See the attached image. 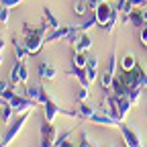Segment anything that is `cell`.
Wrapping results in <instances>:
<instances>
[{
  "label": "cell",
  "mask_w": 147,
  "mask_h": 147,
  "mask_svg": "<svg viewBox=\"0 0 147 147\" xmlns=\"http://www.w3.org/2000/svg\"><path fill=\"white\" fill-rule=\"evenodd\" d=\"M8 104L14 108V113H16V115L27 113V110H33V108L37 106V102H35V100H31V98H27L25 94H23V96H18V94H16V96H14Z\"/></svg>",
  "instance_id": "3"
},
{
  "label": "cell",
  "mask_w": 147,
  "mask_h": 147,
  "mask_svg": "<svg viewBox=\"0 0 147 147\" xmlns=\"http://www.w3.org/2000/svg\"><path fill=\"white\" fill-rule=\"evenodd\" d=\"M69 76H76L78 78V82H80V86H84V88H90V80H88V76H86V69L84 67H76V65H71V69H69Z\"/></svg>",
  "instance_id": "13"
},
{
  "label": "cell",
  "mask_w": 147,
  "mask_h": 147,
  "mask_svg": "<svg viewBox=\"0 0 147 147\" xmlns=\"http://www.w3.org/2000/svg\"><path fill=\"white\" fill-rule=\"evenodd\" d=\"M78 147H96V145H92L90 141H88V135L86 133H82V141H80V145Z\"/></svg>",
  "instance_id": "36"
},
{
  "label": "cell",
  "mask_w": 147,
  "mask_h": 147,
  "mask_svg": "<svg viewBox=\"0 0 147 147\" xmlns=\"http://www.w3.org/2000/svg\"><path fill=\"white\" fill-rule=\"evenodd\" d=\"M86 63H88V55L76 51V55H74V65L76 67H86Z\"/></svg>",
  "instance_id": "28"
},
{
  "label": "cell",
  "mask_w": 147,
  "mask_h": 147,
  "mask_svg": "<svg viewBox=\"0 0 147 147\" xmlns=\"http://www.w3.org/2000/svg\"><path fill=\"white\" fill-rule=\"evenodd\" d=\"M86 76L90 82H94L98 78V57H88V63H86Z\"/></svg>",
  "instance_id": "10"
},
{
  "label": "cell",
  "mask_w": 147,
  "mask_h": 147,
  "mask_svg": "<svg viewBox=\"0 0 147 147\" xmlns=\"http://www.w3.org/2000/svg\"><path fill=\"white\" fill-rule=\"evenodd\" d=\"M145 47H147V45H145Z\"/></svg>",
  "instance_id": "45"
},
{
  "label": "cell",
  "mask_w": 147,
  "mask_h": 147,
  "mask_svg": "<svg viewBox=\"0 0 147 147\" xmlns=\"http://www.w3.org/2000/svg\"><path fill=\"white\" fill-rule=\"evenodd\" d=\"M141 90H143L141 84H137V86H133L131 90H129V100H131V104H137V102H139V98H141Z\"/></svg>",
  "instance_id": "26"
},
{
  "label": "cell",
  "mask_w": 147,
  "mask_h": 147,
  "mask_svg": "<svg viewBox=\"0 0 147 147\" xmlns=\"http://www.w3.org/2000/svg\"><path fill=\"white\" fill-rule=\"evenodd\" d=\"M88 98H90V88L80 86V90H78V100H80V102H86Z\"/></svg>",
  "instance_id": "32"
},
{
  "label": "cell",
  "mask_w": 147,
  "mask_h": 147,
  "mask_svg": "<svg viewBox=\"0 0 147 147\" xmlns=\"http://www.w3.org/2000/svg\"><path fill=\"white\" fill-rule=\"evenodd\" d=\"M8 18H10V8L2 6V8H0V25H6Z\"/></svg>",
  "instance_id": "33"
},
{
  "label": "cell",
  "mask_w": 147,
  "mask_h": 147,
  "mask_svg": "<svg viewBox=\"0 0 147 147\" xmlns=\"http://www.w3.org/2000/svg\"><path fill=\"white\" fill-rule=\"evenodd\" d=\"M92 123H96V125H104V127H117L119 129V125H121V121L119 119H115V117H110V115H106V113H94L92 115V119H90Z\"/></svg>",
  "instance_id": "6"
},
{
  "label": "cell",
  "mask_w": 147,
  "mask_h": 147,
  "mask_svg": "<svg viewBox=\"0 0 147 147\" xmlns=\"http://www.w3.org/2000/svg\"><path fill=\"white\" fill-rule=\"evenodd\" d=\"M43 108H45V121H49V123H53V121H55V117L61 115V108L55 104L53 100H49L47 104H43Z\"/></svg>",
  "instance_id": "12"
},
{
  "label": "cell",
  "mask_w": 147,
  "mask_h": 147,
  "mask_svg": "<svg viewBox=\"0 0 147 147\" xmlns=\"http://www.w3.org/2000/svg\"><path fill=\"white\" fill-rule=\"evenodd\" d=\"M100 2H108V0H100Z\"/></svg>",
  "instance_id": "44"
},
{
  "label": "cell",
  "mask_w": 147,
  "mask_h": 147,
  "mask_svg": "<svg viewBox=\"0 0 147 147\" xmlns=\"http://www.w3.org/2000/svg\"><path fill=\"white\" fill-rule=\"evenodd\" d=\"M4 47H6V41L0 37V65H2V51H4Z\"/></svg>",
  "instance_id": "39"
},
{
  "label": "cell",
  "mask_w": 147,
  "mask_h": 147,
  "mask_svg": "<svg viewBox=\"0 0 147 147\" xmlns=\"http://www.w3.org/2000/svg\"><path fill=\"white\" fill-rule=\"evenodd\" d=\"M71 27H59V29H53L47 37H45V45L47 43H55V41H59V39H65L67 33H69Z\"/></svg>",
  "instance_id": "9"
},
{
  "label": "cell",
  "mask_w": 147,
  "mask_h": 147,
  "mask_svg": "<svg viewBox=\"0 0 147 147\" xmlns=\"http://www.w3.org/2000/svg\"><path fill=\"white\" fill-rule=\"evenodd\" d=\"M106 74H110V76H117V51H113V53H110V59H108Z\"/></svg>",
  "instance_id": "29"
},
{
  "label": "cell",
  "mask_w": 147,
  "mask_h": 147,
  "mask_svg": "<svg viewBox=\"0 0 147 147\" xmlns=\"http://www.w3.org/2000/svg\"><path fill=\"white\" fill-rule=\"evenodd\" d=\"M113 98V102H115V106H117V113H119V119L121 121H125V117L129 115V110H131V100H129V96H110Z\"/></svg>",
  "instance_id": "4"
},
{
  "label": "cell",
  "mask_w": 147,
  "mask_h": 147,
  "mask_svg": "<svg viewBox=\"0 0 147 147\" xmlns=\"http://www.w3.org/2000/svg\"><path fill=\"white\" fill-rule=\"evenodd\" d=\"M88 2L86 0H76V2H74V12H76L78 16H86L88 14Z\"/></svg>",
  "instance_id": "21"
},
{
  "label": "cell",
  "mask_w": 147,
  "mask_h": 147,
  "mask_svg": "<svg viewBox=\"0 0 147 147\" xmlns=\"http://www.w3.org/2000/svg\"><path fill=\"white\" fill-rule=\"evenodd\" d=\"M4 104H6V100H4V98H0V106H4Z\"/></svg>",
  "instance_id": "43"
},
{
  "label": "cell",
  "mask_w": 147,
  "mask_h": 147,
  "mask_svg": "<svg viewBox=\"0 0 147 147\" xmlns=\"http://www.w3.org/2000/svg\"><path fill=\"white\" fill-rule=\"evenodd\" d=\"M119 129H121V133H123V141H125L127 147H143V143H141V135H139L137 131H133L131 127H127L123 121H121Z\"/></svg>",
  "instance_id": "2"
},
{
  "label": "cell",
  "mask_w": 147,
  "mask_h": 147,
  "mask_svg": "<svg viewBox=\"0 0 147 147\" xmlns=\"http://www.w3.org/2000/svg\"><path fill=\"white\" fill-rule=\"evenodd\" d=\"M90 47H92V39H90V35H88V33H82V35H80V39L76 41V45H74V49L80 51V53H86Z\"/></svg>",
  "instance_id": "14"
},
{
  "label": "cell",
  "mask_w": 147,
  "mask_h": 147,
  "mask_svg": "<svg viewBox=\"0 0 147 147\" xmlns=\"http://www.w3.org/2000/svg\"><path fill=\"white\" fill-rule=\"evenodd\" d=\"M96 25H98V21H96L94 10H92V14L88 16V21H86V23H82V25H78V27H80V31H82V33H88L92 27H96Z\"/></svg>",
  "instance_id": "22"
},
{
  "label": "cell",
  "mask_w": 147,
  "mask_h": 147,
  "mask_svg": "<svg viewBox=\"0 0 147 147\" xmlns=\"http://www.w3.org/2000/svg\"><path fill=\"white\" fill-rule=\"evenodd\" d=\"M12 45H14V55H16V59H18V61H27L31 53H29V49L25 47V43H21V41L14 37V39H12Z\"/></svg>",
  "instance_id": "11"
},
{
  "label": "cell",
  "mask_w": 147,
  "mask_h": 147,
  "mask_svg": "<svg viewBox=\"0 0 147 147\" xmlns=\"http://www.w3.org/2000/svg\"><path fill=\"white\" fill-rule=\"evenodd\" d=\"M12 113H14V108H12L8 102H6V104L2 106V113H0V119H2L4 123H8V121L12 119Z\"/></svg>",
  "instance_id": "30"
},
{
  "label": "cell",
  "mask_w": 147,
  "mask_h": 147,
  "mask_svg": "<svg viewBox=\"0 0 147 147\" xmlns=\"http://www.w3.org/2000/svg\"><path fill=\"white\" fill-rule=\"evenodd\" d=\"M94 113H96V110L92 108L88 102H80V106H78V119H82V121H90Z\"/></svg>",
  "instance_id": "17"
},
{
  "label": "cell",
  "mask_w": 147,
  "mask_h": 147,
  "mask_svg": "<svg viewBox=\"0 0 147 147\" xmlns=\"http://www.w3.org/2000/svg\"><path fill=\"white\" fill-rule=\"evenodd\" d=\"M139 39H141V43H143V45H147V23L141 27V35H139Z\"/></svg>",
  "instance_id": "35"
},
{
  "label": "cell",
  "mask_w": 147,
  "mask_h": 147,
  "mask_svg": "<svg viewBox=\"0 0 147 147\" xmlns=\"http://www.w3.org/2000/svg\"><path fill=\"white\" fill-rule=\"evenodd\" d=\"M86 2H88V8L90 10H96V6L100 4V0H86Z\"/></svg>",
  "instance_id": "38"
},
{
  "label": "cell",
  "mask_w": 147,
  "mask_h": 147,
  "mask_svg": "<svg viewBox=\"0 0 147 147\" xmlns=\"http://www.w3.org/2000/svg\"><path fill=\"white\" fill-rule=\"evenodd\" d=\"M129 21H131L135 27H143V25H145V21H143V14H141V10H139V8H135L131 14H129Z\"/></svg>",
  "instance_id": "27"
},
{
  "label": "cell",
  "mask_w": 147,
  "mask_h": 147,
  "mask_svg": "<svg viewBox=\"0 0 147 147\" xmlns=\"http://www.w3.org/2000/svg\"><path fill=\"white\" fill-rule=\"evenodd\" d=\"M133 71H135V78H137V82H139V84H141L143 88H147V74H145V69H143V67H141V65L137 63Z\"/></svg>",
  "instance_id": "25"
},
{
  "label": "cell",
  "mask_w": 147,
  "mask_h": 147,
  "mask_svg": "<svg viewBox=\"0 0 147 147\" xmlns=\"http://www.w3.org/2000/svg\"><path fill=\"white\" fill-rule=\"evenodd\" d=\"M127 6H129V0H117V8H119V12H123Z\"/></svg>",
  "instance_id": "37"
},
{
  "label": "cell",
  "mask_w": 147,
  "mask_h": 147,
  "mask_svg": "<svg viewBox=\"0 0 147 147\" xmlns=\"http://www.w3.org/2000/svg\"><path fill=\"white\" fill-rule=\"evenodd\" d=\"M21 63H23V61H18V59H16V63H14L12 69H10V86L21 84Z\"/></svg>",
  "instance_id": "20"
},
{
  "label": "cell",
  "mask_w": 147,
  "mask_h": 147,
  "mask_svg": "<svg viewBox=\"0 0 147 147\" xmlns=\"http://www.w3.org/2000/svg\"><path fill=\"white\" fill-rule=\"evenodd\" d=\"M110 92H113L115 96H129V88L121 82V78L117 76L115 80H113V86H110Z\"/></svg>",
  "instance_id": "15"
},
{
  "label": "cell",
  "mask_w": 147,
  "mask_h": 147,
  "mask_svg": "<svg viewBox=\"0 0 147 147\" xmlns=\"http://www.w3.org/2000/svg\"><path fill=\"white\" fill-rule=\"evenodd\" d=\"M80 35H82L80 27H71V29H69V33H67V37H65V43H69V45H76V41L80 39Z\"/></svg>",
  "instance_id": "23"
},
{
  "label": "cell",
  "mask_w": 147,
  "mask_h": 147,
  "mask_svg": "<svg viewBox=\"0 0 147 147\" xmlns=\"http://www.w3.org/2000/svg\"><path fill=\"white\" fill-rule=\"evenodd\" d=\"M39 147H55V145H53V143H45V141H41V145H39Z\"/></svg>",
  "instance_id": "42"
},
{
  "label": "cell",
  "mask_w": 147,
  "mask_h": 147,
  "mask_svg": "<svg viewBox=\"0 0 147 147\" xmlns=\"http://www.w3.org/2000/svg\"><path fill=\"white\" fill-rule=\"evenodd\" d=\"M37 71H39L41 80H55V76H57V69H55L49 61H41L39 67H37Z\"/></svg>",
  "instance_id": "8"
},
{
  "label": "cell",
  "mask_w": 147,
  "mask_h": 147,
  "mask_svg": "<svg viewBox=\"0 0 147 147\" xmlns=\"http://www.w3.org/2000/svg\"><path fill=\"white\" fill-rule=\"evenodd\" d=\"M141 14H143V21L147 23V6H145V8H141Z\"/></svg>",
  "instance_id": "41"
},
{
  "label": "cell",
  "mask_w": 147,
  "mask_h": 147,
  "mask_svg": "<svg viewBox=\"0 0 147 147\" xmlns=\"http://www.w3.org/2000/svg\"><path fill=\"white\" fill-rule=\"evenodd\" d=\"M21 2H25V0H0V4L6 6V8H14V6L21 4Z\"/></svg>",
  "instance_id": "34"
},
{
  "label": "cell",
  "mask_w": 147,
  "mask_h": 147,
  "mask_svg": "<svg viewBox=\"0 0 147 147\" xmlns=\"http://www.w3.org/2000/svg\"><path fill=\"white\" fill-rule=\"evenodd\" d=\"M29 117H31V110H27V113H21L14 121H12V125L8 127V131H6V135H4V143H6V147L18 137V133L23 131V127H25V123L29 121Z\"/></svg>",
  "instance_id": "1"
},
{
  "label": "cell",
  "mask_w": 147,
  "mask_h": 147,
  "mask_svg": "<svg viewBox=\"0 0 147 147\" xmlns=\"http://www.w3.org/2000/svg\"><path fill=\"white\" fill-rule=\"evenodd\" d=\"M39 131H41V141L53 143V145H55V135H57V129H55V125H51L49 121H43L41 127H39Z\"/></svg>",
  "instance_id": "5"
},
{
  "label": "cell",
  "mask_w": 147,
  "mask_h": 147,
  "mask_svg": "<svg viewBox=\"0 0 147 147\" xmlns=\"http://www.w3.org/2000/svg\"><path fill=\"white\" fill-rule=\"evenodd\" d=\"M29 82V65H27V61H23L21 63V84H27Z\"/></svg>",
  "instance_id": "31"
},
{
  "label": "cell",
  "mask_w": 147,
  "mask_h": 147,
  "mask_svg": "<svg viewBox=\"0 0 147 147\" xmlns=\"http://www.w3.org/2000/svg\"><path fill=\"white\" fill-rule=\"evenodd\" d=\"M117 21H119V8L117 10H113V14H110V18H108V21H106V25L102 27L106 33H113L115 31V25H117Z\"/></svg>",
  "instance_id": "24"
},
{
  "label": "cell",
  "mask_w": 147,
  "mask_h": 147,
  "mask_svg": "<svg viewBox=\"0 0 147 147\" xmlns=\"http://www.w3.org/2000/svg\"><path fill=\"white\" fill-rule=\"evenodd\" d=\"M43 18L49 23V27H51V29H59V21H57V16L51 12V8H49V6H45V8H43Z\"/></svg>",
  "instance_id": "19"
},
{
  "label": "cell",
  "mask_w": 147,
  "mask_h": 147,
  "mask_svg": "<svg viewBox=\"0 0 147 147\" xmlns=\"http://www.w3.org/2000/svg\"><path fill=\"white\" fill-rule=\"evenodd\" d=\"M94 14H96V21H98V25H100V27H104V25H106V21L110 18V14H113V8L108 6V2H100V4L96 6Z\"/></svg>",
  "instance_id": "7"
},
{
  "label": "cell",
  "mask_w": 147,
  "mask_h": 147,
  "mask_svg": "<svg viewBox=\"0 0 147 147\" xmlns=\"http://www.w3.org/2000/svg\"><path fill=\"white\" fill-rule=\"evenodd\" d=\"M119 78H121V82L131 90L133 86H137L139 82H137V78H135V71H125V69H121V74H119Z\"/></svg>",
  "instance_id": "16"
},
{
  "label": "cell",
  "mask_w": 147,
  "mask_h": 147,
  "mask_svg": "<svg viewBox=\"0 0 147 147\" xmlns=\"http://www.w3.org/2000/svg\"><path fill=\"white\" fill-rule=\"evenodd\" d=\"M135 65H137L135 55H133V53H125L123 59H121V69H125V71H133Z\"/></svg>",
  "instance_id": "18"
},
{
  "label": "cell",
  "mask_w": 147,
  "mask_h": 147,
  "mask_svg": "<svg viewBox=\"0 0 147 147\" xmlns=\"http://www.w3.org/2000/svg\"><path fill=\"white\" fill-rule=\"evenodd\" d=\"M10 88V84H6V80H0V94H2L4 90H8Z\"/></svg>",
  "instance_id": "40"
}]
</instances>
